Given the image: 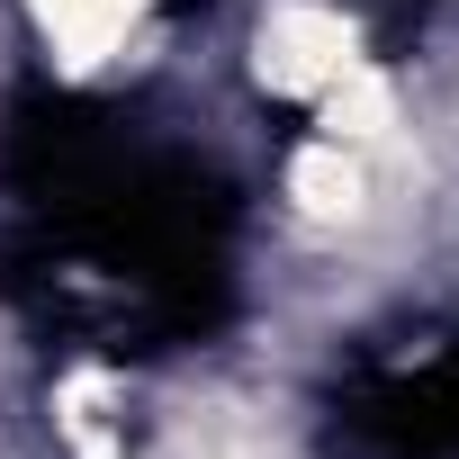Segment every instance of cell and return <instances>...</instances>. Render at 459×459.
<instances>
[{"mask_svg": "<svg viewBox=\"0 0 459 459\" xmlns=\"http://www.w3.org/2000/svg\"><path fill=\"white\" fill-rule=\"evenodd\" d=\"M10 198H19V289L46 298L55 325H91L108 351L189 342L225 298V180L153 144L117 108L55 100L10 126Z\"/></svg>", "mask_w": 459, "mask_h": 459, "instance_id": "1", "label": "cell"}]
</instances>
